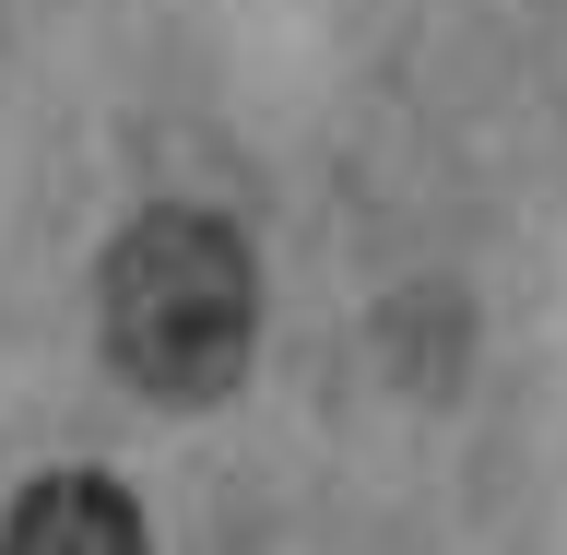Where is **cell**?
Segmentation results:
<instances>
[{
	"instance_id": "cell-2",
	"label": "cell",
	"mask_w": 567,
	"mask_h": 555,
	"mask_svg": "<svg viewBox=\"0 0 567 555\" xmlns=\"http://www.w3.org/2000/svg\"><path fill=\"white\" fill-rule=\"evenodd\" d=\"M0 555H154V544H142V508L106 473H35L0 521Z\"/></svg>"
},
{
	"instance_id": "cell-1",
	"label": "cell",
	"mask_w": 567,
	"mask_h": 555,
	"mask_svg": "<svg viewBox=\"0 0 567 555\" xmlns=\"http://www.w3.org/2000/svg\"><path fill=\"white\" fill-rule=\"evenodd\" d=\"M248 319H260V284L225 213H142L95 273V331L118 379L154 402H225L248 367Z\"/></svg>"
}]
</instances>
